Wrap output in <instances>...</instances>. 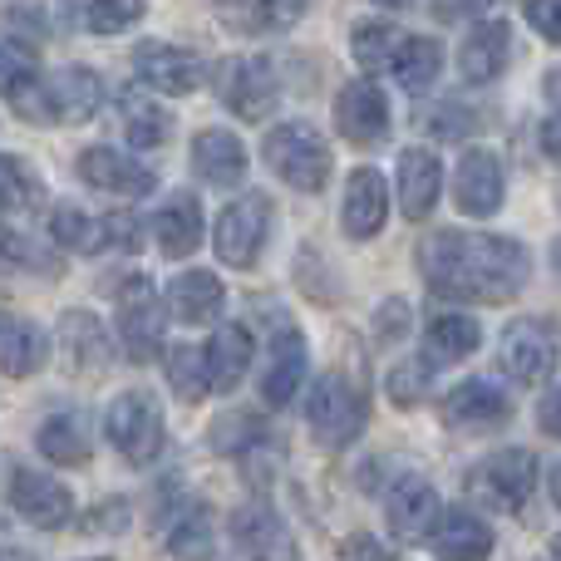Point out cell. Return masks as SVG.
Returning <instances> with one entry per match:
<instances>
[{
  "label": "cell",
  "mask_w": 561,
  "mask_h": 561,
  "mask_svg": "<svg viewBox=\"0 0 561 561\" xmlns=\"http://www.w3.org/2000/svg\"><path fill=\"white\" fill-rule=\"evenodd\" d=\"M35 84H39L35 55H25V49H15V45H0V94L20 99L25 89H35Z\"/></svg>",
  "instance_id": "40"
},
{
  "label": "cell",
  "mask_w": 561,
  "mask_h": 561,
  "mask_svg": "<svg viewBox=\"0 0 561 561\" xmlns=\"http://www.w3.org/2000/svg\"><path fill=\"white\" fill-rule=\"evenodd\" d=\"M557 389H547V399H542V434H557Z\"/></svg>",
  "instance_id": "47"
},
{
  "label": "cell",
  "mask_w": 561,
  "mask_h": 561,
  "mask_svg": "<svg viewBox=\"0 0 561 561\" xmlns=\"http://www.w3.org/2000/svg\"><path fill=\"white\" fill-rule=\"evenodd\" d=\"M20 266H39V272H49L45 256H35L25 242H15V237L0 232V272H20Z\"/></svg>",
  "instance_id": "43"
},
{
  "label": "cell",
  "mask_w": 561,
  "mask_h": 561,
  "mask_svg": "<svg viewBox=\"0 0 561 561\" xmlns=\"http://www.w3.org/2000/svg\"><path fill=\"white\" fill-rule=\"evenodd\" d=\"M542 561H557V557H552V552H547V557H542Z\"/></svg>",
  "instance_id": "51"
},
{
  "label": "cell",
  "mask_w": 561,
  "mask_h": 561,
  "mask_svg": "<svg viewBox=\"0 0 561 561\" xmlns=\"http://www.w3.org/2000/svg\"><path fill=\"white\" fill-rule=\"evenodd\" d=\"M444 513L438 507V493L424 483V478H399L394 488H389L385 497V517H389V533L399 537V542H419V537H428V527H434V517Z\"/></svg>",
  "instance_id": "24"
},
{
  "label": "cell",
  "mask_w": 561,
  "mask_h": 561,
  "mask_svg": "<svg viewBox=\"0 0 561 561\" xmlns=\"http://www.w3.org/2000/svg\"><path fill=\"white\" fill-rule=\"evenodd\" d=\"M193 173L203 178V183H213V187L242 183V173H247L242 138L227 134V128H203V134L193 138Z\"/></svg>",
  "instance_id": "26"
},
{
  "label": "cell",
  "mask_w": 561,
  "mask_h": 561,
  "mask_svg": "<svg viewBox=\"0 0 561 561\" xmlns=\"http://www.w3.org/2000/svg\"><path fill=\"white\" fill-rule=\"evenodd\" d=\"M55 355L69 375L94 379L114 365V345H108V330L94 320V310H65L55 325Z\"/></svg>",
  "instance_id": "10"
},
{
  "label": "cell",
  "mask_w": 561,
  "mask_h": 561,
  "mask_svg": "<svg viewBox=\"0 0 561 561\" xmlns=\"http://www.w3.org/2000/svg\"><path fill=\"white\" fill-rule=\"evenodd\" d=\"M153 533H158V542H163V552H173L183 561H203L213 552V513H207V503H197V497H178L173 507H163Z\"/></svg>",
  "instance_id": "19"
},
{
  "label": "cell",
  "mask_w": 561,
  "mask_h": 561,
  "mask_svg": "<svg viewBox=\"0 0 561 561\" xmlns=\"http://www.w3.org/2000/svg\"><path fill=\"white\" fill-rule=\"evenodd\" d=\"M49 237H55L65 252L94 256V252H104V247H108V222H104V217L79 213V207H69V203H59L55 213H49Z\"/></svg>",
  "instance_id": "35"
},
{
  "label": "cell",
  "mask_w": 561,
  "mask_h": 561,
  "mask_svg": "<svg viewBox=\"0 0 561 561\" xmlns=\"http://www.w3.org/2000/svg\"><path fill=\"white\" fill-rule=\"evenodd\" d=\"M10 104H20V114L30 118H45V124H84V118L99 114V104H104V79L94 75V69H59L55 79H39L35 89H25L20 99H10Z\"/></svg>",
  "instance_id": "2"
},
{
  "label": "cell",
  "mask_w": 561,
  "mask_h": 561,
  "mask_svg": "<svg viewBox=\"0 0 561 561\" xmlns=\"http://www.w3.org/2000/svg\"><path fill=\"white\" fill-rule=\"evenodd\" d=\"M335 124H340V134H345L350 144H359V148L385 144V134H389V104H385V94H379L369 79H355V84H345V89H340V99H335Z\"/></svg>",
  "instance_id": "21"
},
{
  "label": "cell",
  "mask_w": 561,
  "mask_h": 561,
  "mask_svg": "<svg viewBox=\"0 0 561 561\" xmlns=\"http://www.w3.org/2000/svg\"><path fill=\"white\" fill-rule=\"evenodd\" d=\"M493 0H434L438 20H458V15H488Z\"/></svg>",
  "instance_id": "45"
},
{
  "label": "cell",
  "mask_w": 561,
  "mask_h": 561,
  "mask_svg": "<svg viewBox=\"0 0 561 561\" xmlns=\"http://www.w3.org/2000/svg\"><path fill=\"white\" fill-rule=\"evenodd\" d=\"M266 237H272V203H266L262 193L237 197L232 207H222V217H217V227H213L217 256H222L227 266H237V272L256 266Z\"/></svg>",
  "instance_id": "6"
},
{
  "label": "cell",
  "mask_w": 561,
  "mask_h": 561,
  "mask_svg": "<svg viewBox=\"0 0 561 561\" xmlns=\"http://www.w3.org/2000/svg\"><path fill=\"white\" fill-rule=\"evenodd\" d=\"M134 69L148 89H158V94H193V89L207 79L203 59H197L193 49L158 45V39H148V45L134 49Z\"/></svg>",
  "instance_id": "16"
},
{
  "label": "cell",
  "mask_w": 561,
  "mask_h": 561,
  "mask_svg": "<svg viewBox=\"0 0 561 561\" xmlns=\"http://www.w3.org/2000/svg\"><path fill=\"white\" fill-rule=\"evenodd\" d=\"M428 379H434L428 359H409V365H394V369H389V399H394L399 409L424 404V399H428Z\"/></svg>",
  "instance_id": "38"
},
{
  "label": "cell",
  "mask_w": 561,
  "mask_h": 561,
  "mask_svg": "<svg viewBox=\"0 0 561 561\" xmlns=\"http://www.w3.org/2000/svg\"><path fill=\"white\" fill-rule=\"evenodd\" d=\"M222 306H227V286L213 272H183V276H173V286H168V300H163V310H173V316L187 320V325H213V320L222 316Z\"/></svg>",
  "instance_id": "27"
},
{
  "label": "cell",
  "mask_w": 561,
  "mask_h": 561,
  "mask_svg": "<svg viewBox=\"0 0 561 561\" xmlns=\"http://www.w3.org/2000/svg\"><path fill=\"white\" fill-rule=\"evenodd\" d=\"M252 330L247 325H217L213 340H207L203 350H197V359H203V389L207 394H232L237 385L247 379V369H252Z\"/></svg>",
  "instance_id": "14"
},
{
  "label": "cell",
  "mask_w": 561,
  "mask_h": 561,
  "mask_svg": "<svg viewBox=\"0 0 561 561\" xmlns=\"http://www.w3.org/2000/svg\"><path fill=\"white\" fill-rule=\"evenodd\" d=\"M399 39H404V30L385 25V20H365V25H355V35H350V55H355L359 69H389V59H394Z\"/></svg>",
  "instance_id": "36"
},
{
  "label": "cell",
  "mask_w": 561,
  "mask_h": 561,
  "mask_svg": "<svg viewBox=\"0 0 561 561\" xmlns=\"http://www.w3.org/2000/svg\"><path fill=\"white\" fill-rule=\"evenodd\" d=\"M79 178L99 193H114V197H148L153 193V173L144 163H134L128 153L118 148H84L79 153Z\"/></svg>",
  "instance_id": "22"
},
{
  "label": "cell",
  "mask_w": 561,
  "mask_h": 561,
  "mask_svg": "<svg viewBox=\"0 0 561 561\" xmlns=\"http://www.w3.org/2000/svg\"><path fill=\"white\" fill-rule=\"evenodd\" d=\"M148 15V0H89L84 30L89 35H124Z\"/></svg>",
  "instance_id": "37"
},
{
  "label": "cell",
  "mask_w": 561,
  "mask_h": 561,
  "mask_svg": "<svg viewBox=\"0 0 561 561\" xmlns=\"http://www.w3.org/2000/svg\"><path fill=\"white\" fill-rule=\"evenodd\" d=\"M542 144H547V153H557V124L542 128Z\"/></svg>",
  "instance_id": "48"
},
{
  "label": "cell",
  "mask_w": 561,
  "mask_h": 561,
  "mask_svg": "<svg viewBox=\"0 0 561 561\" xmlns=\"http://www.w3.org/2000/svg\"><path fill=\"white\" fill-rule=\"evenodd\" d=\"M35 448L49 458V463H65V468H79L89 463L94 454V428L79 409H65V414H49L35 434Z\"/></svg>",
  "instance_id": "29"
},
{
  "label": "cell",
  "mask_w": 561,
  "mask_h": 561,
  "mask_svg": "<svg viewBox=\"0 0 561 561\" xmlns=\"http://www.w3.org/2000/svg\"><path fill=\"white\" fill-rule=\"evenodd\" d=\"M310 0H242V25L252 30H286L306 15Z\"/></svg>",
  "instance_id": "39"
},
{
  "label": "cell",
  "mask_w": 561,
  "mask_h": 561,
  "mask_svg": "<svg viewBox=\"0 0 561 561\" xmlns=\"http://www.w3.org/2000/svg\"><path fill=\"white\" fill-rule=\"evenodd\" d=\"M118 118H124V134L134 148H163L168 134H173V114H168L153 94H134V89H128V94L118 99Z\"/></svg>",
  "instance_id": "33"
},
{
  "label": "cell",
  "mask_w": 561,
  "mask_h": 561,
  "mask_svg": "<svg viewBox=\"0 0 561 561\" xmlns=\"http://www.w3.org/2000/svg\"><path fill=\"white\" fill-rule=\"evenodd\" d=\"M153 237H158V247H163V256H173V262L193 256L197 242H203V207H197V197L193 193L168 197L153 217Z\"/></svg>",
  "instance_id": "28"
},
{
  "label": "cell",
  "mask_w": 561,
  "mask_h": 561,
  "mask_svg": "<svg viewBox=\"0 0 561 561\" xmlns=\"http://www.w3.org/2000/svg\"><path fill=\"white\" fill-rule=\"evenodd\" d=\"M438 193H444V168L428 148H404L399 153V207L409 222H424L434 213Z\"/></svg>",
  "instance_id": "25"
},
{
  "label": "cell",
  "mask_w": 561,
  "mask_h": 561,
  "mask_svg": "<svg viewBox=\"0 0 561 561\" xmlns=\"http://www.w3.org/2000/svg\"><path fill=\"white\" fill-rule=\"evenodd\" d=\"M262 153H266V163H272V173L280 178V183L296 187V193H320V187L330 183V168H335L330 144L310 124H280V128H272Z\"/></svg>",
  "instance_id": "4"
},
{
  "label": "cell",
  "mask_w": 561,
  "mask_h": 561,
  "mask_svg": "<svg viewBox=\"0 0 561 561\" xmlns=\"http://www.w3.org/2000/svg\"><path fill=\"white\" fill-rule=\"evenodd\" d=\"M389 69H394V79L409 89V94H424V89L438 79V69H444V49H438L428 35H404L394 49V59H389Z\"/></svg>",
  "instance_id": "34"
},
{
  "label": "cell",
  "mask_w": 561,
  "mask_h": 561,
  "mask_svg": "<svg viewBox=\"0 0 561 561\" xmlns=\"http://www.w3.org/2000/svg\"><path fill=\"white\" fill-rule=\"evenodd\" d=\"M163 320H168L163 300L144 276H134L118 290V340H124L128 359L144 365V359H153L163 350Z\"/></svg>",
  "instance_id": "9"
},
{
  "label": "cell",
  "mask_w": 561,
  "mask_h": 561,
  "mask_svg": "<svg viewBox=\"0 0 561 561\" xmlns=\"http://www.w3.org/2000/svg\"><path fill=\"white\" fill-rule=\"evenodd\" d=\"M404 325H409V306L404 300H389L385 316H379V340H394Z\"/></svg>",
  "instance_id": "46"
},
{
  "label": "cell",
  "mask_w": 561,
  "mask_h": 561,
  "mask_svg": "<svg viewBox=\"0 0 561 561\" xmlns=\"http://www.w3.org/2000/svg\"><path fill=\"white\" fill-rule=\"evenodd\" d=\"M300 385H306V335L290 320H276V335H272L266 369H262V399L272 409H280L296 399Z\"/></svg>",
  "instance_id": "18"
},
{
  "label": "cell",
  "mask_w": 561,
  "mask_h": 561,
  "mask_svg": "<svg viewBox=\"0 0 561 561\" xmlns=\"http://www.w3.org/2000/svg\"><path fill=\"white\" fill-rule=\"evenodd\" d=\"M10 507H15V513L25 517L30 527H39V533H55V527H65L69 517H75V493H69V488L59 483L55 473L20 468V473L10 478Z\"/></svg>",
  "instance_id": "12"
},
{
  "label": "cell",
  "mask_w": 561,
  "mask_h": 561,
  "mask_svg": "<svg viewBox=\"0 0 561 561\" xmlns=\"http://www.w3.org/2000/svg\"><path fill=\"white\" fill-rule=\"evenodd\" d=\"M497 359H503L507 379H517V385H537V379H547V369H552V359H557L552 320H547V316L513 320V325L503 330Z\"/></svg>",
  "instance_id": "11"
},
{
  "label": "cell",
  "mask_w": 561,
  "mask_h": 561,
  "mask_svg": "<svg viewBox=\"0 0 561 561\" xmlns=\"http://www.w3.org/2000/svg\"><path fill=\"white\" fill-rule=\"evenodd\" d=\"M232 547L242 561H300L290 527L266 503H247L232 513Z\"/></svg>",
  "instance_id": "13"
},
{
  "label": "cell",
  "mask_w": 561,
  "mask_h": 561,
  "mask_svg": "<svg viewBox=\"0 0 561 561\" xmlns=\"http://www.w3.org/2000/svg\"><path fill=\"white\" fill-rule=\"evenodd\" d=\"M104 434H108V444L118 448L124 463L148 468L158 454H163V438H168L163 409H158V399L148 394V389H124L104 414Z\"/></svg>",
  "instance_id": "3"
},
{
  "label": "cell",
  "mask_w": 561,
  "mask_h": 561,
  "mask_svg": "<svg viewBox=\"0 0 561 561\" xmlns=\"http://www.w3.org/2000/svg\"><path fill=\"white\" fill-rule=\"evenodd\" d=\"M428 547L438 561H488L493 557V527L468 507H448L428 527Z\"/></svg>",
  "instance_id": "20"
},
{
  "label": "cell",
  "mask_w": 561,
  "mask_h": 561,
  "mask_svg": "<svg viewBox=\"0 0 561 561\" xmlns=\"http://www.w3.org/2000/svg\"><path fill=\"white\" fill-rule=\"evenodd\" d=\"M217 94H222V104L232 108L237 118L262 124V118L276 108L280 89H276L272 65H266L262 55H242V59H227V65L217 69Z\"/></svg>",
  "instance_id": "7"
},
{
  "label": "cell",
  "mask_w": 561,
  "mask_h": 561,
  "mask_svg": "<svg viewBox=\"0 0 561 561\" xmlns=\"http://www.w3.org/2000/svg\"><path fill=\"white\" fill-rule=\"evenodd\" d=\"M306 419H310V434L316 444L325 448H345L365 434V419H369V404L345 375H320L310 385V404H306Z\"/></svg>",
  "instance_id": "5"
},
{
  "label": "cell",
  "mask_w": 561,
  "mask_h": 561,
  "mask_svg": "<svg viewBox=\"0 0 561 561\" xmlns=\"http://www.w3.org/2000/svg\"><path fill=\"white\" fill-rule=\"evenodd\" d=\"M0 561H35L30 552H15V547H10V552H0Z\"/></svg>",
  "instance_id": "49"
},
{
  "label": "cell",
  "mask_w": 561,
  "mask_h": 561,
  "mask_svg": "<svg viewBox=\"0 0 561 561\" xmlns=\"http://www.w3.org/2000/svg\"><path fill=\"white\" fill-rule=\"evenodd\" d=\"M507 49H513V35H507L503 20H483L458 49V69H463L468 84H488V79H497L507 69Z\"/></svg>",
  "instance_id": "32"
},
{
  "label": "cell",
  "mask_w": 561,
  "mask_h": 561,
  "mask_svg": "<svg viewBox=\"0 0 561 561\" xmlns=\"http://www.w3.org/2000/svg\"><path fill=\"white\" fill-rule=\"evenodd\" d=\"M424 345H428V365H458L483 345V325L463 310H434L424 325Z\"/></svg>",
  "instance_id": "30"
},
{
  "label": "cell",
  "mask_w": 561,
  "mask_h": 561,
  "mask_svg": "<svg viewBox=\"0 0 561 561\" xmlns=\"http://www.w3.org/2000/svg\"><path fill=\"white\" fill-rule=\"evenodd\" d=\"M537 454L533 448H497L493 458H483L473 473V488L503 513H517L523 503H533L537 493Z\"/></svg>",
  "instance_id": "8"
},
{
  "label": "cell",
  "mask_w": 561,
  "mask_h": 561,
  "mask_svg": "<svg viewBox=\"0 0 561 561\" xmlns=\"http://www.w3.org/2000/svg\"><path fill=\"white\" fill-rule=\"evenodd\" d=\"M419 266H424V280L438 296L488 300V306L513 300L533 276L523 242L488 232H434L419 247Z\"/></svg>",
  "instance_id": "1"
},
{
  "label": "cell",
  "mask_w": 561,
  "mask_h": 561,
  "mask_svg": "<svg viewBox=\"0 0 561 561\" xmlns=\"http://www.w3.org/2000/svg\"><path fill=\"white\" fill-rule=\"evenodd\" d=\"M49 355V335L25 316H0V375L30 379Z\"/></svg>",
  "instance_id": "31"
},
{
  "label": "cell",
  "mask_w": 561,
  "mask_h": 561,
  "mask_svg": "<svg viewBox=\"0 0 561 561\" xmlns=\"http://www.w3.org/2000/svg\"><path fill=\"white\" fill-rule=\"evenodd\" d=\"M503 163H497V153H488V148H468L463 158H458L454 168V203L458 213L468 217H493L497 207H503Z\"/></svg>",
  "instance_id": "15"
},
{
  "label": "cell",
  "mask_w": 561,
  "mask_h": 561,
  "mask_svg": "<svg viewBox=\"0 0 561 561\" xmlns=\"http://www.w3.org/2000/svg\"><path fill=\"white\" fill-rule=\"evenodd\" d=\"M557 10H561V0H527V20L537 25V35L542 39H552L557 45V35H561V25H557Z\"/></svg>",
  "instance_id": "44"
},
{
  "label": "cell",
  "mask_w": 561,
  "mask_h": 561,
  "mask_svg": "<svg viewBox=\"0 0 561 561\" xmlns=\"http://www.w3.org/2000/svg\"><path fill=\"white\" fill-rule=\"evenodd\" d=\"M168 379L178 385L183 399H203V359H197V345H173L168 350Z\"/></svg>",
  "instance_id": "42"
},
{
  "label": "cell",
  "mask_w": 561,
  "mask_h": 561,
  "mask_svg": "<svg viewBox=\"0 0 561 561\" xmlns=\"http://www.w3.org/2000/svg\"><path fill=\"white\" fill-rule=\"evenodd\" d=\"M35 203V178L15 163V158H0V217H15Z\"/></svg>",
  "instance_id": "41"
},
{
  "label": "cell",
  "mask_w": 561,
  "mask_h": 561,
  "mask_svg": "<svg viewBox=\"0 0 561 561\" xmlns=\"http://www.w3.org/2000/svg\"><path fill=\"white\" fill-rule=\"evenodd\" d=\"M385 217H389V183H385V173H375V168H355V173H350V183H345V213H340L345 232L355 237V242H369V237H379Z\"/></svg>",
  "instance_id": "23"
},
{
  "label": "cell",
  "mask_w": 561,
  "mask_h": 561,
  "mask_svg": "<svg viewBox=\"0 0 561 561\" xmlns=\"http://www.w3.org/2000/svg\"><path fill=\"white\" fill-rule=\"evenodd\" d=\"M375 5H394L399 10V5H409V0H375Z\"/></svg>",
  "instance_id": "50"
},
{
  "label": "cell",
  "mask_w": 561,
  "mask_h": 561,
  "mask_svg": "<svg viewBox=\"0 0 561 561\" xmlns=\"http://www.w3.org/2000/svg\"><path fill=\"white\" fill-rule=\"evenodd\" d=\"M513 419V399L488 379H468V385L448 389L444 399V424L458 434H483V428H503Z\"/></svg>",
  "instance_id": "17"
}]
</instances>
